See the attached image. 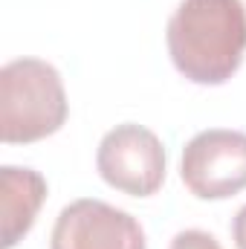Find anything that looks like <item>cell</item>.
Listing matches in <instances>:
<instances>
[{
    "label": "cell",
    "instance_id": "obj_7",
    "mask_svg": "<svg viewBox=\"0 0 246 249\" xmlns=\"http://www.w3.org/2000/svg\"><path fill=\"white\" fill-rule=\"evenodd\" d=\"M168 249H220V244L214 241V235H209L203 229H185L171 241Z\"/></svg>",
    "mask_w": 246,
    "mask_h": 249
},
{
    "label": "cell",
    "instance_id": "obj_2",
    "mask_svg": "<svg viewBox=\"0 0 246 249\" xmlns=\"http://www.w3.org/2000/svg\"><path fill=\"white\" fill-rule=\"evenodd\" d=\"M67 93L58 70L41 58H15L0 70V139L29 145L67 122Z\"/></svg>",
    "mask_w": 246,
    "mask_h": 249
},
{
    "label": "cell",
    "instance_id": "obj_8",
    "mask_svg": "<svg viewBox=\"0 0 246 249\" xmlns=\"http://www.w3.org/2000/svg\"><path fill=\"white\" fill-rule=\"evenodd\" d=\"M232 241L238 249H246V206L238 209V214L232 220Z\"/></svg>",
    "mask_w": 246,
    "mask_h": 249
},
{
    "label": "cell",
    "instance_id": "obj_4",
    "mask_svg": "<svg viewBox=\"0 0 246 249\" xmlns=\"http://www.w3.org/2000/svg\"><path fill=\"white\" fill-rule=\"evenodd\" d=\"M185 188L200 200H226L246 188V133L211 127L188 139L180 162Z\"/></svg>",
    "mask_w": 246,
    "mask_h": 249
},
{
    "label": "cell",
    "instance_id": "obj_6",
    "mask_svg": "<svg viewBox=\"0 0 246 249\" xmlns=\"http://www.w3.org/2000/svg\"><path fill=\"white\" fill-rule=\"evenodd\" d=\"M47 200V180L35 168H0V249H12L35 223Z\"/></svg>",
    "mask_w": 246,
    "mask_h": 249
},
{
    "label": "cell",
    "instance_id": "obj_3",
    "mask_svg": "<svg viewBox=\"0 0 246 249\" xmlns=\"http://www.w3.org/2000/svg\"><path fill=\"white\" fill-rule=\"evenodd\" d=\"M96 168L110 188L130 197H151L165 183V145L145 124H116L99 142Z\"/></svg>",
    "mask_w": 246,
    "mask_h": 249
},
{
    "label": "cell",
    "instance_id": "obj_5",
    "mask_svg": "<svg viewBox=\"0 0 246 249\" xmlns=\"http://www.w3.org/2000/svg\"><path fill=\"white\" fill-rule=\"evenodd\" d=\"M50 249H148V244L133 214L105 200L84 197L61 209Z\"/></svg>",
    "mask_w": 246,
    "mask_h": 249
},
{
    "label": "cell",
    "instance_id": "obj_1",
    "mask_svg": "<svg viewBox=\"0 0 246 249\" xmlns=\"http://www.w3.org/2000/svg\"><path fill=\"white\" fill-rule=\"evenodd\" d=\"M177 72L194 84H226L246 53L244 0H180L165 29Z\"/></svg>",
    "mask_w": 246,
    "mask_h": 249
}]
</instances>
